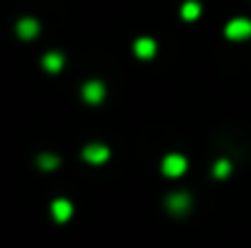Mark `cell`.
<instances>
[{
	"mask_svg": "<svg viewBox=\"0 0 251 248\" xmlns=\"http://www.w3.org/2000/svg\"><path fill=\"white\" fill-rule=\"evenodd\" d=\"M185 170H188V158L180 156V154H168L161 161V173L166 178H180Z\"/></svg>",
	"mask_w": 251,
	"mask_h": 248,
	"instance_id": "6da1fadb",
	"label": "cell"
},
{
	"mask_svg": "<svg viewBox=\"0 0 251 248\" xmlns=\"http://www.w3.org/2000/svg\"><path fill=\"white\" fill-rule=\"evenodd\" d=\"M225 34H227V39H232V42L249 39V37H251V20H244V17L232 20V22L225 27Z\"/></svg>",
	"mask_w": 251,
	"mask_h": 248,
	"instance_id": "7a4b0ae2",
	"label": "cell"
},
{
	"mask_svg": "<svg viewBox=\"0 0 251 248\" xmlns=\"http://www.w3.org/2000/svg\"><path fill=\"white\" fill-rule=\"evenodd\" d=\"M81 95H83V100L88 105H100L105 100V85L100 81H88L81 88Z\"/></svg>",
	"mask_w": 251,
	"mask_h": 248,
	"instance_id": "3957f363",
	"label": "cell"
},
{
	"mask_svg": "<svg viewBox=\"0 0 251 248\" xmlns=\"http://www.w3.org/2000/svg\"><path fill=\"white\" fill-rule=\"evenodd\" d=\"M71 214H74V204H71L69 200L59 197V200L51 202V217H54L56 224H66V222L71 219Z\"/></svg>",
	"mask_w": 251,
	"mask_h": 248,
	"instance_id": "277c9868",
	"label": "cell"
},
{
	"mask_svg": "<svg viewBox=\"0 0 251 248\" xmlns=\"http://www.w3.org/2000/svg\"><path fill=\"white\" fill-rule=\"evenodd\" d=\"M166 209L171 214H185L190 209V195L185 192H173L166 197Z\"/></svg>",
	"mask_w": 251,
	"mask_h": 248,
	"instance_id": "5b68a950",
	"label": "cell"
},
{
	"mask_svg": "<svg viewBox=\"0 0 251 248\" xmlns=\"http://www.w3.org/2000/svg\"><path fill=\"white\" fill-rule=\"evenodd\" d=\"M83 158L90 165H100V163H105V161L110 158V149L102 146V144H90V146H85L83 149Z\"/></svg>",
	"mask_w": 251,
	"mask_h": 248,
	"instance_id": "8992f818",
	"label": "cell"
},
{
	"mask_svg": "<svg viewBox=\"0 0 251 248\" xmlns=\"http://www.w3.org/2000/svg\"><path fill=\"white\" fill-rule=\"evenodd\" d=\"M17 34H20V39H34V37L39 34V22L32 20V17L20 20V22H17Z\"/></svg>",
	"mask_w": 251,
	"mask_h": 248,
	"instance_id": "52a82bcc",
	"label": "cell"
},
{
	"mask_svg": "<svg viewBox=\"0 0 251 248\" xmlns=\"http://www.w3.org/2000/svg\"><path fill=\"white\" fill-rule=\"evenodd\" d=\"M134 54H137L139 59H154V54H156V42L149 39V37L137 39V42H134Z\"/></svg>",
	"mask_w": 251,
	"mask_h": 248,
	"instance_id": "ba28073f",
	"label": "cell"
},
{
	"mask_svg": "<svg viewBox=\"0 0 251 248\" xmlns=\"http://www.w3.org/2000/svg\"><path fill=\"white\" fill-rule=\"evenodd\" d=\"M42 66H44L49 73H59V71L64 68V54H59V51H49V54H44Z\"/></svg>",
	"mask_w": 251,
	"mask_h": 248,
	"instance_id": "9c48e42d",
	"label": "cell"
},
{
	"mask_svg": "<svg viewBox=\"0 0 251 248\" xmlns=\"http://www.w3.org/2000/svg\"><path fill=\"white\" fill-rule=\"evenodd\" d=\"M200 10H202V7H200V2L188 0V2L180 7V17H183V20H188V22H190V20H198V17H200Z\"/></svg>",
	"mask_w": 251,
	"mask_h": 248,
	"instance_id": "30bf717a",
	"label": "cell"
},
{
	"mask_svg": "<svg viewBox=\"0 0 251 248\" xmlns=\"http://www.w3.org/2000/svg\"><path fill=\"white\" fill-rule=\"evenodd\" d=\"M37 163H39L42 170H56L61 161H59V156H54V154H42V156L37 158Z\"/></svg>",
	"mask_w": 251,
	"mask_h": 248,
	"instance_id": "8fae6325",
	"label": "cell"
},
{
	"mask_svg": "<svg viewBox=\"0 0 251 248\" xmlns=\"http://www.w3.org/2000/svg\"><path fill=\"white\" fill-rule=\"evenodd\" d=\"M212 173H215V178H227V175L232 173V163L222 158V161H217V163H215Z\"/></svg>",
	"mask_w": 251,
	"mask_h": 248,
	"instance_id": "7c38bea8",
	"label": "cell"
}]
</instances>
